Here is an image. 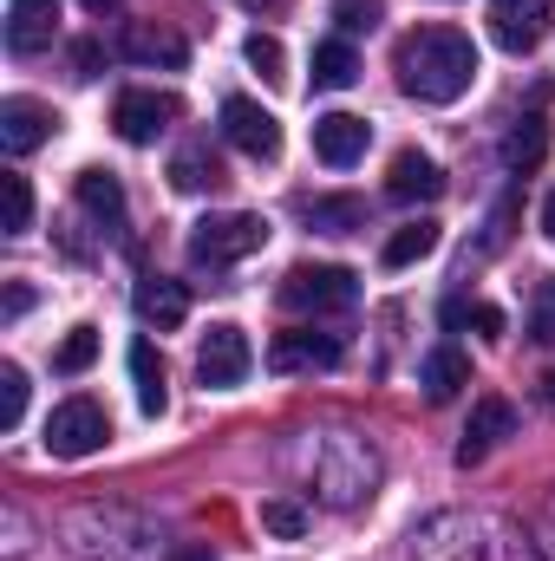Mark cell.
Instances as JSON below:
<instances>
[{"label":"cell","mask_w":555,"mask_h":561,"mask_svg":"<svg viewBox=\"0 0 555 561\" xmlns=\"http://www.w3.org/2000/svg\"><path fill=\"white\" fill-rule=\"evenodd\" d=\"M393 72H399V92L418 105H457L477 85V46L457 26H418L393 46Z\"/></svg>","instance_id":"cell-1"},{"label":"cell","mask_w":555,"mask_h":561,"mask_svg":"<svg viewBox=\"0 0 555 561\" xmlns=\"http://www.w3.org/2000/svg\"><path fill=\"white\" fill-rule=\"evenodd\" d=\"M412 561H536L523 529H510L503 516H484V510H451V516H431L412 536Z\"/></svg>","instance_id":"cell-2"},{"label":"cell","mask_w":555,"mask_h":561,"mask_svg":"<svg viewBox=\"0 0 555 561\" xmlns=\"http://www.w3.org/2000/svg\"><path fill=\"white\" fill-rule=\"evenodd\" d=\"M262 242H269V222H262V216H249V209L203 216V222L190 229V262H196V268H229V262L256 255Z\"/></svg>","instance_id":"cell-3"},{"label":"cell","mask_w":555,"mask_h":561,"mask_svg":"<svg viewBox=\"0 0 555 561\" xmlns=\"http://www.w3.org/2000/svg\"><path fill=\"white\" fill-rule=\"evenodd\" d=\"M314 477H320V496H327V503L353 510L360 496H373V483H380V457H373L360 437H327Z\"/></svg>","instance_id":"cell-4"},{"label":"cell","mask_w":555,"mask_h":561,"mask_svg":"<svg viewBox=\"0 0 555 561\" xmlns=\"http://www.w3.org/2000/svg\"><path fill=\"white\" fill-rule=\"evenodd\" d=\"M353 300H360V275L333 268V262L287 268V280H281V307H294V313H347Z\"/></svg>","instance_id":"cell-5"},{"label":"cell","mask_w":555,"mask_h":561,"mask_svg":"<svg viewBox=\"0 0 555 561\" xmlns=\"http://www.w3.org/2000/svg\"><path fill=\"white\" fill-rule=\"evenodd\" d=\"M249 366H256L249 333H242V327H229V320H216V327L203 333V346H196V379H203L209 392H229V386H242V379H249Z\"/></svg>","instance_id":"cell-6"},{"label":"cell","mask_w":555,"mask_h":561,"mask_svg":"<svg viewBox=\"0 0 555 561\" xmlns=\"http://www.w3.org/2000/svg\"><path fill=\"white\" fill-rule=\"evenodd\" d=\"M105 437H112V419H105V405H92V399H66V405L46 419V450H53V457H92V450H105Z\"/></svg>","instance_id":"cell-7"},{"label":"cell","mask_w":555,"mask_h":561,"mask_svg":"<svg viewBox=\"0 0 555 561\" xmlns=\"http://www.w3.org/2000/svg\"><path fill=\"white\" fill-rule=\"evenodd\" d=\"M490 39L503 46V53H536L543 46V33H550V20H555V0H490Z\"/></svg>","instance_id":"cell-8"},{"label":"cell","mask_w":555,"mask_h":561,"mask_svg":"<svg viewBox=\"0 0 555 561\" xmlns=\"http://www.w3.org/2000/svg\"><path fill=\"white\" fill-rule=\"evenodd\" d=\"M223 138L236 144L242 157H256V163H275V157H281L275 112H262L256 99H223Z\"/></svg>","instance_id":"cell-9"},{"label":"cell","mask_w":555,"mask_h":561,"mask_svg":"<svg viewBox=\"0 0 555 561\" xmlns=\"http://www.w3.org/2000/svg\"><path fill=\"white\" fill-rule=\"evenodd\" d=\"M340 333H314V327H294V333H275L269 340V366L275 373H327V366H340Z\"/></svg>","instance_id":"cell-10"},{"label":"cell","mask_w":555,"mask_h":561,"mask_svg":"<svg viewBox=\"0 0 555 561\" xmlns=\"http://www.w3.org/2000/svg\"><path fill=\"white\" fill-rule=\"evenodd\" d=\"M366 144H373V125H366V118H353V112H320V118H314V157H320V163H333V170L360 163V157H366Z\"/></svg>","instance_id":"cell-11"},{"label":"cell","mask_w":555,"mask_h":561,"mask_svg":"<svg viewBox=\"0 0 555 561\" xmlns=\"http://www.w3.org/2000/svg\"><path fill=\"white\" fill-rule=\"evenodd\" d=\"M177 112H183V105H177L170 92H125V99L112 105V125H118V138L125 144H150Z\"/></svg>","instance_id":"cell-12"},{"label":"cell","mask_w":555,"mask_h":561,"mask_svg":"<svg viewBox=\"0 0 555 561\" xmlns=\"http://www.w3.org/2000/svg\"><path fill=\"white\" fill-rule=\"evenodd\" d=\"M53 33H59V0H13L7 7V53L33 59L53 46Z\"/></svg>","instance_id":"cell-13"},{"label":"cell","mask_w":555,"mask_h":561,"mask_svg":"<svg viewBox=\"0 0 555 561\" xmlns=\"http://www.w3.org/2000/svg\"><path fill=\"white\" fill-rule=\"evenodd\" d=\"M53 131H59L53 105H39V99H7V105H0V144H7V157L39 150Z\"/></svg>","instance_id":"cell-14"},{"label":"cell","mask_w":555,"mask_h":561,"mask_svg":"<svg viewBox=\"0 0 555 561\" xmlns=\"http://www.w3.org/2000/svg\"><path fill=\"white\" fill-rule=\"evenodd\" d=\"M510 431H517V405H510V399H477V412L464 424V444H457V463H464V470L484 463Z\"/></svg>","instance_id":"cell-15"},{"label":"cell","mask_w":555,"mask_h":561,"mask_svg":"<svg viewBox=\"0 0 555 561\" xmlns=\"http://www.w3.org/2000/svg\"><path fill=\"white\" fill-rule=\"evenodd\" d=\"M118 53H125V59H138V66H170V72L190 59L183 33H170V26H157V20H125V33H118Z\"/></svg>","instance_id":"cell-16"},{"label":"cell","mask_w":555,"mask_h":561,"mask_svg":"<svg viewBox=\"0 0 555 561\" xmlns=\"http://www.w3.org/2000/svg\"><path fill=\"white\" fill-rule=\"evenodd\" d=\"M386 196L393 203H431V196H444V170L424 150H399L386 170Z\"/></svg>","instance_id":"cell-17"},{"label":"cell","mask_w":555,"mask_h":561,"mask_svg":"<svg viewBox=\"0 0 555 561\" xmlns=\"http://www.w3.org/2000/svg\"><path fill=\"white\" fill-rule=\"evenodd\" d=\"M418 386H424V399H431V405H451V399L471 386V359H464L457 346H438V353H424Z\"/></svg>","instance_id":"cell-18"},{"label":"cell","mask_w":555,"mask_h":561,"mask_svg":"<svg viewBox=\"0 0 555 561\" xmlns=\"http://www.w3.org/2000/svg\"><path fill=\"white\" fill-rule=\"evenodd\" d=\"M132 386H138L144 419H163V412H170V379H163V359H157L150 340H132Z\"/></svg>","instance_id":"cell-19"},{"label":"cell","mask_w":555,"mask_h":561,"mask_svg":"<svg viewBox=\"0 0 555 561\" xmlns=\"http://www.w3.org/2000/svg\"><path fill=\"white\" fill-rule=\"evenodd\" d=\"M543 157H550V125L530 112V118H517L510 138H503V170H510V176H530Z\"/></svg>","instance_id":"cell-20"},{"label":"cell","mask_w":555,"mask_h":561,"mask_svg":"<svg viewBox=\"0 0 555 561\" xmlns=\"http://www.w3.org/2000/svg\"><path fill=\"white\" fill-rule=\"evenodd\" d=\"M138 313L157 327V333L183 327V320H190V294H183V280H144L138 287Z\"/></svg>","instance_id":"cell-21"},{"label":"cell","mask_w":555,"mask_h":561,"mask_svg":"<svg viewBox=\"0 0 555 561\" xmlns=\"http://www.w3.org/2000/svg\"><path fill=\"white\" fill-rule=\"evenodd\" d=\"M79 203H86V216H99V222H125V183L112 176V170H79Z\"/></svg>","instance_id":"cell-22"},{"label":"cell","mask_w":555,"mask_h":561,"mask_svg":"<svg viewBox=\"0 0 555 561\" xmlns=\"http://www.w3.org/2000/svg\"><path fill=\"white\" fill-rule=\"evenodd\" d=\"M301 216H307L320 236H353V229L366 222V203H360V196H307Z\"/></svg>","instance_id":"cell-23"},{"label":"cell","mask_w":555,"mask_h":561,"mask_svg":"<svg viewBox=\"0 0 555 561\" xmlns=\"http://www.w3.org/2000/svg\"><path fill=\"white\" fill-rule=\"evenodd\" d=\"M347 85H360V59H353V46H347V39L314 46V92H347Z\"/></svg>","instance_id":"cell-24"},{"label":"cell","mask_w":555,"mask_h":561,"mask_svg":"<svg viewBox=\"0 0 555 561\" xmlns=\"http://www.w3.org/2000/svg\"><path fill=\"white\" fill-rule=\"evenodd\" d=\"M431 249H438V222H406V229L386 236L380 262H386V268H412V262H424Z\"/></svg>","instance_id":"cell-25"},{"label":"cell","mask_w":555,"mask_h":561,"mask_svg":"<svg viewBox=\"0 0 555 561\" xmlns=\"http://www.w3.org/2000/svg\"><path fill=\"white\" fill-rule=\"evenodd\" d=\"M0 229H7V236H26V229H33V183H26L20 170L0 176Z\"/></svg>","instance_id":"cell-26"},{"label":"cell","mask_w":555,"mask_h":561,"mask_svg":"<svg viewBox=\"0 0 555 561\" xmlns=\"http://www.w3.org/2000/svg\"><path fill=\"white\" fill-rule=\"evenodd\" d=\"M170 183H177V190H190V196H196V190H216V183H223V163H216L203 144H190V150L170 163Z\"/></svg>","instance_id":"cell-27"},{"label":"cell","mask_w":555,"mask_h":561,"mask_svg":"<svg viewBox=\"0 0 555 561\" xmlns=\"http://www.w3.org/2000/svg\"><path fill=\"white\" fill-rule=\"evenodd\" d=\"M92 359H99V327H72V333L59 340V353H53V373L79 379V373H86Z\"/></svg>","instance_id":"cell-28"},{"label":"cell","mask_w":555,"mask_h":561,"mask_svg":"<svg viewBox=\"0 0 555 561\" xmlns=\"http://www.w3.org/2000/svg\"><path fill=\"white\" fill-rule=\"evenodd\" d=\"M20 419H26V373L7 359L0 366V431H20Z\"/></svg>","instance_id":"cell-29"},{"label":"cell","mask_w":555,"mask_h":561,"mask_svg":"<svg viewBox=\"0 0 555 561\" xmlns=\"http://www.w3.org/2000/svg\"><path fill=\"white\" fill-rule=\"evenodd\" d=\"M249 66H256L269 85H281V79H287V53H281L275 33H249Z\"/></svg>","instance_id":"cell-30"},{"label":"cell","mask_w":555,"mask_h":561,"mask_svg":"<svg viewBox=\"0 0 555 561\" xmlns=\"http://www.w3.org/2000/svg\"><path fill=\"white\" fill-rule=\"evenodd\" d=\"M380 20H386L380 0H333V26H340V33H373Z\"/></svg>","instance_id":"cell-31"},{"label":"cell","mask_w":555,"mask_h":561,"mask_svg":"<svg viewBox=\"0 0 555 561\" xmlns=\"http://www.w3.org/2000/svg\"><path fill=\"white\" fill-rule=\"evenodd\" d=\"M262 529H275V536H301V529H307V510L287 503V496H269V503H262Z\"/></svg>","instance_id":"cell-32"},{"label":"cell","mask_w":555,"mask_h":561,"mask_svg":"<svg viewBox=\"0 0 555 561\" xmlns=\"http://www.w3.org/2000/svg\"><path fill=\"white\" fill-rule=\"evenodd\" d=\"M530 340L536 346H555V280L536 287V313H530Z\"/></svg>","instance_id":"cell-33"},{"label":"cell","mask_w":555,"mask_h":561,"mask_svg":"<svg viewBox=\"0 0 555 561\" xmlns=\"http://www.w3.org/2000/svg\"><path fill=\"white\" fill-rule=\"evenodd\" d=\"M72 66H79L72 79H99V39H79L72 46Z\"/></svg>","instance_id":"cell-34"},{"label":"cell","mask_w":555,"mask_h":561,"mask_svg":"<svg viewBox=\"0 0 555 561\" xmlns=\"http://www.w3.org/2000/svg\"><path fill=\"white\" fill-rule=\"evenodd\" d=\"M26 307H33V287H26V280H7V307H0V313H7V320H20Z\"/></svg>","instance_id":"cell-35"},{"label":"cell","mask_w":555,"mask_h":561,"mask_svg":"<svg viewBox=\"0 0 555 561\" xmlns=\"http://www.w3.org/2000/svg\"><path fill=\"white\" fill-rule=\"evenodd\" d=\"M170 561H216V549H209V542H196V549H177Z\"/></svg>","instance_id":"cell-36"},{"label":"cell","mask_w":555,"mask_h":561,"mask_svg":"<svg viewBox=\"0 0 555 561\" xmlns=\"http://www.w3.org/2000/svg\"><path fill=\"white\" fill-rule=\"evenodd\" d=\"M543 236L555 242V190H550V203H543Z\"/></svg>","instance_id":"cell-37"},{"label":"cell","mask_w":555,"mask_h":561,"mask_svg":"<svg viewBox=\"0 0 555 561\" xmlns=\"http://www.w3.org/2000/svg\"><path fill=\"white\" fill-rule=\"evenodd\" d=\"M86 7H92V13H112V7H118V0H86Z\"/></svg>","instance_id":"cell-38"},{"label":"cell","mask_w":555,"mask_h":561,"mask_svg":"<svg viewBox=\"0 0 555 561\" xmlns=\"http://www.w3.org/2000/svg\"><path fill=\"white\" fill-rule=\"evenodd\" d=\"M543 399H550V405H555V373H550V379H543Z\"/></svg>","instance_id":"cell-39"},{"label":"cell","mask_w":555,"mask_h":561,"mask_svg":"<svg viewBox=\"0 0 555 561\" xmlns=\"http://www.w3.org/2000/svg\"><path fill=\"white\" fill-rule=\"evenodd\" d=\"M249 7H287V0H249Z\"/></svg>","instance_id":"cell-40"}]
</instances>
